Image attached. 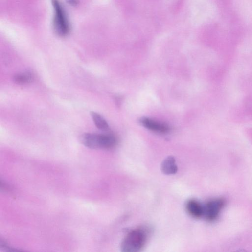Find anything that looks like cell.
Masks as SVG:
<instances>
[{"label":"cell","mask_w":252,"mask_h":252,"mask_svg":"<svg viewBox=\"0 0 252 252\" xmlns=\"http://www.w3.org/2000/svg\"><path fill=\"white\" fill-rule=\"evenodd\" d=\"M79 139L83 145L92 149H110L116 143L115 137L108 134L85 133L80 136Z\"/></svg>","instance_id":"1"},{"label":"cell","mask_w":252,"mask_h":252,"mask_svg":"<svg viewBox=\"0 0 252 252\" xmlns=\"http://www.w3.org/2000/svg\"><path fill=\"white\" fill-rule=\"evenodd\" d=\"M146 231L141 229L131 231L123 240L121 248L124 252H137L144 247L147 240Z\"/></svg>","instance_id":"2"},{"label":"cell","mask_w":252,"mask_h":252,"mask_svg":"<svg viewBox=\"0 0 252 252\" xmlns=\"http://www.w3.org/2000/svg\"><path fill=\"white\" fill-rule=\"evenodd\" d=\"M54 11V27L61 36H66L69 32V24L65 10L58 0H52Z\"/></svg>","instance_id":"3"},{"label":"cell","mask_w":252,"mask_h":252,"mask_svg":"<svg viewBox=\"0 0 252 252\" xmlns=\"http://www.w3.org/2000/svg\"><path fill=\"white\" fill-rule=\"evenodd\" d=\"M225 205V201L223 199H215L208 202L204 206V215L209 221H215Z\"/></svg>","instance_id":"4"},{"label":"cell","mask_w":252,"mask_h":252,"mask_svg":"<svg viewBox=\"0 0 252 252\" xmlns=\"http://www.w3.org/2000/svg\"><path fill=\"white\" fill-rule=\"evenodd\" d=\"M140 123L146 128L158 133H166L170 130L167 125L146 117L142 118Z\"/></svg>","instance_id":"5"},{"label":"cell","mask_w":252,"mask_h":252,"mask_svg":"<svg viewBox=\"0 0 252 252\" xmlns=\"http://www.w3.org/2000/svg\"><path fill=\"white\" fill-rule=\"evenodd\" d=\"M161 169L162 173L166 175L176 174L178 167L176 163V160L173 156L167 157L162 162Z\"/></svg>","instance_id":"6"},{"label":"cell","mask_w":252,"mask_h":252,"mask_svg":"<svg viewBox=\"0 0 252 252\" xmlns=\"http://www.w3.org/2000/svg\"><path fill=\"white\" fill-rule=\"evenodd\" d=\"M186 209L189 214L196 218L204 216V206L196 200H191L188 202Z\"/></svg>","instance_id":"7"},{"label":"cell","mask_w":252,"mask_h":252,"mask_svg":"<svg viewBox=\"0 0 252 252\" xmlns=\"http://www.w3.org/2000/svg\"><path fill=\"white\" fill-rule=\"evenodd\" d=\"M91 116L96 127L102 131H108L110 127L106 120L99 114L95 112H91Z\"/></svg>","instance_id":"8"},{"label":"cell","mask_w":252,"mask_h":252,"mask_svg":"<svg viewBox=\"0 0 252 252\" xmlns=\"http://www.w3.org/2000/svg\"><path fill=\"white\" fill-rule=\"evenodd\" d=\"M33 80V76L30 72L18 74L14 77V80L19 84H25L31 82Z\"/></svg>","instance_id":"9"},{"label":"cell","mask_w":252,"mask_h":252,"mask_svg":"<svg viewBox=\"0 0 252 252\" xmlns=\"http://www.w3.org/2000/svg\"><path fill=\"white\" fill-rule=\"evenodd\" d=\"M67 2L69 5L72 6H76L78 4L77 0H67Z\"/></svg>","instance_id":"10"}]
</instances>
